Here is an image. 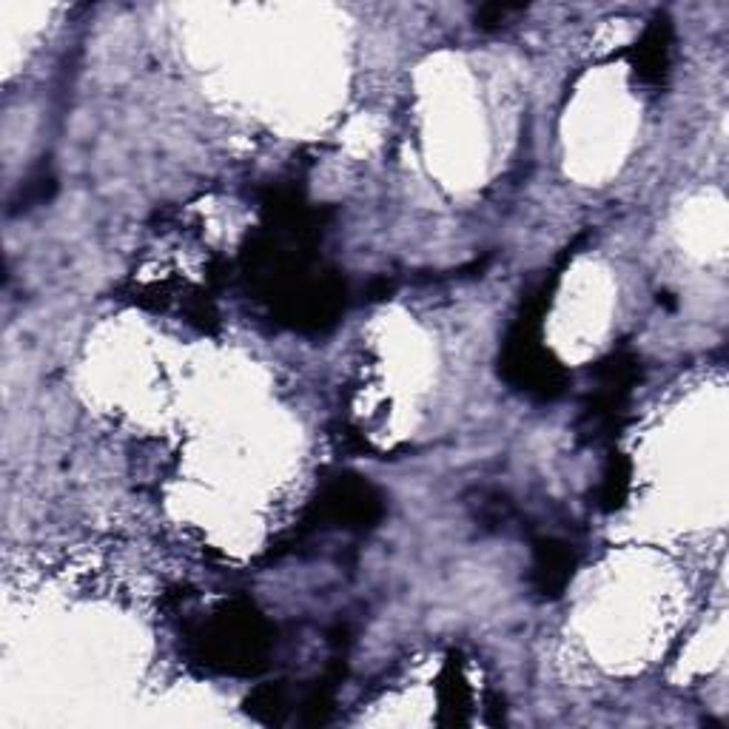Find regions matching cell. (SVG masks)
Here are the masks:
<instances>
[{
    "label": "cell",
    "instance_id": "1",
    "mask_svg": "<svg viewBox=\"0 0 729 729\" xmlns=\"http://www.w3.org/2000/svg\"><path fill=\"white\" fill-rule=\"evenodd\" d=\"M536 573L542 576L544 593L550 590V593L556 596V590H561V584H564L567 576H570V556H567L561 547H556V544H542Z\"/></svg>",
    "mask_w": 729,
    "mask_h": 729
}]
</instances>
